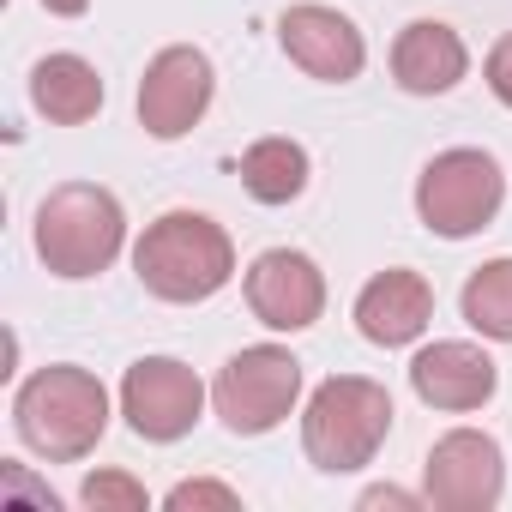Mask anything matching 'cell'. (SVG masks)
I'll list each match as a JSON object with an SVG mask.
<instances>
[{
  "label": "cell",
  "mask_w": 512,
  "mask_h": 512,
  "mask_svg": "<svg viewBox=\"0 0 512 512\" xmlns=\"http://www.w3.org/2000/svg\"><path fill=\"white\" fill-rule=\"evenodd\" d=\"M506 494V452L482 428H452L422 458V500L440 512H494Z\"/></svg>",
  "instance_id": "7"
},
{
  "label": "cell",
  "mask_w": 512,
  "mask_h": 512,
  "mask_svg": "<svg viewBox=\"0 0 512 512\" xmlns=\"http://www.w3.org/2000/svg\"><path fill=\"white\" fill-rule=\"evenodd\" d=\"M211 91H217L211 55L193 49V43H169V49L151 55V67L139 79V127L151 139H181L205 121Z\"/></svg>",
  "instance_id": "9"
},
{
  "label": "cell",
  "mask_w": 512,
  "mask_h": 512,
  "mask_svg": "<svg viewBox=\"0 0 512 512\" xmlns=\"http://www.w3.org/2000/svg\"><path fill=\"white\" fill-rule=\"evenodd\" d=\"M278 43L284 55L320 79V85H350L362 67H368V43L356 31V19H344L338 7H320V0H308V7H290L278 19Z\"/></svg>",
  "instance_id": "11"
},
{
  "label": "cell",
  "mask_w": 512,
  "mask_h": 512,
  "mask_svg": "<svg viewBox=\"0 0 512 512\" xmlns=\"http://www.w3.org/2000/svg\"><path fill=\"white\" fill-rule=\"evenodd\" d=\"M500 199H506V175L476 145H452V151L428 157V169L416 175V217H422V229H434L446 241L488 229Z\"/></svg>",
  "instance_id": "5"
},
{
  "label": "cell",
  "mask_w": 512,
  "mask_h": 512,
  "mask_svg": "<svg viewBox=\"0 0 512 512\" xmlns=\"http://www.w3.org/2000/svg\"><path fill=\"white\" fill-rule=\"evenodd\" d=\"M482 79H488V91H494V97L512 109V31H506V37L488 49V61H482Z\"/></svg>",
  "instance_id": "20"
},
{
  "label": "cell",
  "mask_w": 512,
  "mask_h": 512,
  "mask_svg": "<svg viewBox=\"0 0 512 512\" xmlns=\"http://www.w3.org/2000/svg\"><path fill=\"white\" fill-rule=\"evenodd\" d=\"M13 428L37 458L73 464L97 452V440L109 434V392L91 368H73V362L37 368L13 398Z\"/></svg>",
  "instance_id": "2"
},
{
  "label": "cell",
  "mask_w": 512,
  "mask_h": 512,
  "mask_svg": "<svg viewBox=\"0 0 512 512\" xmlns=\"http://www.w3.org/2000/svg\"><path fill=\"white\" fill-rule=\"evenodd\" d=\"M163 506H169V512H187V506H241V494L223 488V482H175V488L163 494Z\"/></svg>",
  "instance_id": "19"
},
{
  "label": "cell",
  "mask_w": 512,
  "mask_h": 512,
  "mask_svg": "<svg viewBox=\"0 0 512 512\" xmlns=\"http://www.w3.org/2000/svg\"><path fill=\"white\" fill-rule=\"evenodd\" d=\"M410 392L428 404V410H446V416H464V410H482L494 392H500V368L482 344H464V338H440L428 350H416L410 362Z\"/></svg>",
  "instance_id": "12"
},
{
  "label": "cell",
  "mask_w": 512,
  "mask_h": 512,
  "mask_svg": "<svg viewBox=\"0 0 512 512\" xmlns=\"http://www.w3.org/2000/svg\"><path fill=\"white\" fill-rule=\"evenodd\" d=\"M133 272L157 302H211L235 278V241L205 211H163L133 247Z\"/></svg>",
  "instance_id": "1"
},
{
  "label": "cell",
  "mask_w": 512,
  "mask_h": 512,
  "mask_svg": "<svg viewBox=\"0 0 512 512\" xmlns=\"http://www.w3.org/2000/svg\"><path fill=\"white\" fill-rule=\"evenodd\" d=\"M392 434V398L380 380L368 374H332L314 386L308 410H302V452L314 470L326 476H350L362 464H374V452Z\"/></svg>",
  "instance_id": "3"
},
{
  "label": "cell",
  "mask_w": 512,
  "mask_h": 512,
  "mask_svg": "<svg viewBox=\"0 0 512 512\" xmlns=\"http://www.w3.org/2000/svg\"><path fill=\"white\" fill-rule=\"evenodd\" d=\"M470 73V49L452 25L440 19H410L392 43V79L410 97H446L458 79Z\"/></svg>",
  "instance_id": "14"
},
{
  "label": "cell",
  "mask_w": 512,
  "mask_h": 512,
  "mask_svg": "<svg viewBox=\"0 0 512 512\" xmlns=\"http://www.w3.org/2000/svg\"><path fill=\"white\" fill-rule=\"evenodd\" d=\"M296 398H302V362L284 344H247L211 380V404H217L223 428L241 440L272 434L296 410Z\"/></svg>",
  "instance_id": "6"
},
{
  "label": "cell",
  "mask_w": 512,
  "mask_h": 512,
  "mask_svg": "<svg viewBox=\"0 0 512 512\" xmlns=\"http://www.w3.org/2000/svg\"><path fill=\"white\" fill-rule=\"evenodd\" d=\"M121 241H127V211L97 181H61L37 205V260L67 284L109 272Z\"/></svg>",
  "instance_id": "4"
},
{
  "label": "cell",
  "mask_w": 512,
  "mask_h": 512,
  "mask_svg": "<svg viewBox=\"0 0 512 512\" xmlns=\"http://www.w3.org/2000/svg\"><path fill=\"white\" fill-rule=\"evenodd\" d=\"M247 308L260 326L272 332H308L326 314V272L296 247H266L260 260L247 266Z\"/></svg>",
  "instance_id": "10"
},
{
  "label": "cell",
  "mask_w": 512,
  "mask_h": 512,
  "mask_svg": "<svg viewBox=\"0 0 512 512\" xmlns=\"http://www.w3.org/2000/svg\"><path fill=\"white\" fill-rule=\"evenodd\" d=\"M458 314H464L470 332H482L494 344H512V260L476 266L458 290Z\"/></svg>",
  "instance_id": "17"
},
{
  "label": "cell",
  "mask_w": 512,
  "mask_h": 512,
  "mask_svg": "<svg viewBox=\"0 0 512 512\" xmlns=\"http://www.w3.org/2000/svg\"><path fill=\"white\" fill-rule=\"evenodd\" d=\"M362 506H422L416 494H404V488H368L362 494Z\"/></svg>",
  "instance_id": "21"
},
{
  "label": "cell",
  "mask_w": 512,
  "mask_h": 512,
  "mask_svg": "<svg viewBox=\"0 0 512 512\" xmlns=\"http://www.w3.org/2000/svg\"><path fill=\"white\" fill-rule=\"evenodd\" d=\"M31 103L55 127H85L103 109V79L85 55H43L31 67Z\"/></svg>",
  "instance_id": "15"
},
{
  "label": "cell",
  "mask_w": 512,
  "mask_h": 512,
  "mask_svg": "<svg viewBox=\"0 0 512 512\" xmlns=\"http://www.w3.org/2000/svg\"><path fill=\"white\" fill-rule=\"evenodd\" d=\"M205 410V386L187 362L175 356H139L121 380V416L139 440L151 446H169V440H187L193 422Z\"/></svg>",
  "instance_id": "8"
},
{
  "label": "cell",
  "mask_w": 512,
  "mask_h": 512,
  "mask_svg": "<svg viewBox=\"0 0 512 512\" xmlns=\"http://www.w3.org/2000/svg\"><path fill=\"white\" fill-rule=\"evenodd\" d=\"M308 175H314L308 151H302L296 139H284V133L253 139V145L241 151V187L260 199V205H290V199H302V193H308Z\"/></svg>",
  "instance_id": "16"
},
{
  "label": "cell",
  "mask_w": 512,
  "mask_h": 512,
  "mask_svg": "<svg viewBox=\"0 0 512 512\" xmlns=\"http://www.w3.org/2000/svg\"><path fill=\"white\" fill-rule=\"evenodd\" d=\"M43 7H49V13H55V19H79V13H85V7H91V0H43Z\"/></svg>",
  "instance_id": "22"
},
{
  "label": "cell",
  "mask_w": 512,
  "mask_h": 512,
  "mask_svg": "<svg viewBox=\"0 0 512 512\" xmlns=\"http://www.w3.org/2000/svg\"><path fill=\"white\" fill-rule=\"evenodd\" d=\"M434 320V284L410 266H392V272H374L356 296V332L380 350H404L428 332Z\"/></svg>",
  "instance_id": "13"
},
{
  "label": "cell",
  "mask_w": 512,
  "mask_h": 512,
  "mask_svg": "<svg viewBox=\"0 0 512 512\" xmlns=\"http://www.w3.org/2000/svg\"><path fill=\"white\" fill-rule=\"evenodd\" d=\"M79 500L85 506H97V512H145V488L133 482V476H121V470H97V476H85V488H79Z\"/></svg>",
  "instance_id": "18"
}]
</instances>
